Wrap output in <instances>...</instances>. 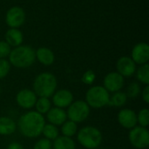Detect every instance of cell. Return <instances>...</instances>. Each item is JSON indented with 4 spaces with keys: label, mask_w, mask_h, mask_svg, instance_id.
Segmentation results:
<instances>
[{
    "label": "cell",
    "mask_w": 149,
    "mask_h": 149,
    "mask_svg": "<svg viewBox=\"0 0 149 149\" xmlns=\"http://www.w3.org/2000/svg\"><path fill=\"white\" fill-rule=\"evenodd\" d=\"M57 79L51 72H42L38 74L33 82V92L38 97L50 98L56 92Z\"/></svg>",
    "instance_id": "3957f363"
},
{
    "label": "cell",
    "mask_w": 149,
    "mask_h": 149,
    "mask_svg": "<svg viewBox=\"0 0 149 149\" xmlns=\"http://www.w3.org/2000/svg\"><path fill=\"white\" fill-rule=\"evenodd\" d=\"M37 100L38 96L32 90L30 89H23L19 91L16 96V101L17 105L24 109L32 108L35 106Z\"/></svg>",
    "instance_id": "30bf717a"
},
{
    "label": "cell",
    "mask_w": 149,
    "mask_h": 149,
    "mask_svg": "<svg viewBox=\"0 0 149 149\" xmlns=\"http://www.w3.org/2000/svg\"><path fill=\"white\" fill-rule=\"evenodd\" d=\"M52 142L51 141L45 139V138H43V139H40L39 141H38L34 147L33 149H52Z\"/></svg>",
    "instance_id": "f1b7e54d"
},
{
    "label": "cell",
    "mask_w": 149,
    "mask_h": 149,
    "mask_svg": "<svg viewBox=\"0 0 149 149\" xmlns=\"http://www.w3.org/2000/svg\"><path fill=\"white\" fill-rule=\"evenodd\" d=\"M127 96L126 93L118 91V92L113 93V94L110 96L108 106L115 107H121L127 103Z\"/></svg>",
    "instance_id": "ffe728a7"
},
{
    "label": "cell",
    "mask_w": 149,
    "mask_h": 149,
    "mask_svg": "<svg viewBox=\"0 0 149 149\" xmlns=\"http://www.w3.org/2000/svg\"><path fill=\"white\" fill-rule=\"evenodd\" d=\"M53 149H76V144L74 141L66 136H58L54 140L52 144Z\"/></svg>",
    "instance_id": "d6986e66"
},
{
    "label": "cell",
    "mask_w": 149,
    "mask_h": 149,
    "mask_svg": "<svg viewBox=\"0 0 149 149\" xmlns=\"http://www.w3.org/2000/svg\"><path fill=\"white\" fill-rule=\"evenodd\" d=\"M109 99V93L100 86H92L86 93V102L90 107L94 109H100L107 106Z\"/></svg>",
    "instance_id": "5b68a950"
},
{
    "label": "cell",
    "mask_w": 149,
    "mask_h": 149,
    "mask_svg": "<svg viewBox=\"0 0 149 149\" xmlns=\"http://www.w3.org/2000/svg\"><path fill=\"white\" fill-rule=\"evenodd\" d=\"M0 92H1V88H0Z\"/></svg>",
    "instance_id": "836d02e7"
},
{
    "label": "cell",
    "mask_w": 149,
    "mask_h": 149,
    "mask_svg": "<svg viewBox=\"0 0 149 149\" xmlns=\"http://www.w3.org/2000/svg\"><path fill=\"white\" fill-rule=\"evenodd\" d=\"M10 46L5 41H0V58H4L10 52Z\"/></svg>",
    "instance_id": "f546056e"
},
{
    "label": "cell",
    "mask_w": 149,
    "mask_h": 149,
    "mask_svg": "<svg viewBox=\"0 0 149 149\" xmlns=\"http://www.w3.org/2000/svg\"><path fill=\"white\" fill-rule=\"evenodd\" d=\"M35 108L36 112H38L40 114H45L47 113V112L51 109L52 107V103L49 98H44V97H39L35 104Z\"/></svg>",
    "instance_id": "44dd1931"
},
{
    "label": "cell",
    "mask_w": 149,
    "mask_h": 149,
    "mask_svg": "<svg viewBox=\"0 0 149 149\" xmlns=\"http://www.w3.org/2000/svg\"><path fill=\"white\" fill-rule=\"evenodd\" d=\"M104 88L108 93H115L120 91V89L124 86V77L121 76L117 72H109L106 75L104 79Z\"/></svg>",
    "instance_id": "9c48e42d"
},
{
    "label": "cell",
    "mask_w": 149,
    "mask_h": 149,
    "mask_svg": "<svg viewBox=\"0 0 149 149\" xmlns=\"http://www.w3.org/2000/svg\"><path fill=\"white\" fill-rule=\"evenodd\" d=\"M36 58L44 65H51L53 64L55 56L52 50L46 47H40L36 51Z\"/></svg>",
    "instance_id": "2e32d148"
},
{
    "label": "cell",
    "mask_w": 149,
    "mask_h": 149,
    "mask_svg": "<svg viewBox=\"0 0 149 149\" xmlns=\"http://www.w3.org/2000/svg\"><path fill=\"white\" fill-rule=\"evenodd\" d=\"M42 134H44L45 138L49 140V141H54L57 139L59 135V131L57 126H54L52 124H45L43 130Z\"/></svg>",
    "instance_id": "7402d4cb"
},
{
    "label": "cell",
    "mask_w": 149,
    "mask_h": 149,
    "mask_svg": "<svg viewBox=\"0 0 149 149\" xmlns=\"http://www.w3.org/2000/svg\"><path fill=\"white\" fill-rule=\"evenodd\" d=\"M137 123L140 124L141 127H148L149 125V111L148 108L141 109L137 114Z\"/></svg>",
    "instance_id": "484cf974"
},
{
    "label": "cell",
    "mask_w": 149,
    "mask_h": 149,
    "mask_svg": "<svg viewBox=\"0 0 149 149\" xmlns=\"http://www.w3.org/2000/svg\"><path fill=\"white\" fill-rule=\"evenodd\" d=\"M90 114V107L84 100L73 101L67 109L66 115L69 120L75 123H81L85 121Z\"/></svg>",
    "instance_id": "8992f818"
},
{
    "label": "cell",
    "mask_w": 149,
    "mask_h": 149,
    "mask_svg": "<svg viewBox=\"0 0 149 149\" xmlns=\"http://www.w3.org/2000/svg\"><path fill=\"white\" fill-rule=\"evenodd\" d=\"M47 120L50 122V124H52L54 126H60L65 121H66L67 115L66 112L59 107H51V109L46 113Z\"/></svg>",
    "instance_id": "9a60e30c"
},
{
    "label": "cell",
    "mask_w": 149,
    "mask_h": 149,
    "mask_svg": "<svg viewBox=\"0 0 149 149\" xmlns=\"http://www.w3.org/2000/svg\"><path fill=\"white\" fill-rule=\"evenodd\" d=\"M17 129L16 122L9 117H0V135L12 134Z\"/></svg>",
    "instance_id": "ac0fdd59"
},
{
    "label": "cell",
    "mask_w": 149,
    "mask_h": 149,
    "mask_svg": "<svg viewBox=\"0 0 149 149\" xmlns=\"http://www.w3.org/2000/svg\"><path fill=\"white\" fill-rule=\"evenodd\" d=\"M10 70V62L4 58H0V79H3L8 75Z\"/></svg>",
    "instance_id": "4316f807"
},
{
    "label": "cell",
    "mask_w": 149,
    "mask_h": 149,
    "mask_svg": "<svg viewBox=\"0 0 149 149\" xmlns=\"http://www.w3.org/2000/svg\"><path fill=\"white\" fill-rule=\"evenodd\" d=\"M25 20V13L21 7L13 6L10 8L6 13L5 21L9 27L17 28L20 27Z\"/></svg>",
    "instance_id": "ba28073f"
},
{
    "label": "cell",
    "mask_w": 149,
    "mask_h": 149,
    "mask_svg": "<svg viewBox=\"0 0 149 149\" xmlns=\"http://www.w3.org/2000/svg\"><path fill=\"white\" fill-rule=\"evenodd\" d=\"M45 125V118L36 111L23 114L17 121V128L22 135L27 138H37L42 134Z\"/></svg>",
    "instance_id": "6da1fadb"
},
{
    "label": "cell",
    "mask_w": 149,
    "mask_h": 149,
    "mask_svg": "<svg viewBox=\"0 0 149 149\" xmlns=\"http://www.w3.org/2000/svg\"><path fill=\"white\" fill-rule=\"evenodd\" d=\"M52 102L56 107L65 108L73 102V95L71 91L61 89L55 92L52 95Z\"/></svg>",
    "instance_id": "5bb4252c"
},
{
    "label": "cell",
    "mask_w": 149,
    "mask_h": 149,
    "mask_svg": "<svg viewBox=\"0 0 149 149\" xmlns=\"http://www.w3.org/2000/svg\"><path fill=\"white\" fill-rule=\"evenodd\" d=\"M117 72L123 77H131L136 72V64L129 57L124 56L119 58L116 64Z\"/></svg>",
    "instance_id": "8fae6325"
},
{
    "label": "cell",
    "mask_w": 149,
    "mask_h": 149,
    "mask_svg": "<svg viewBox=\"0 0 149 149\" xmlns=\"http://www.w3.org/2000/svg\"><path fill=\"white\" fill-rule=\"evenodd\" d=\"M5 40L10 46H19L23 42V34L17 28H10L5 33Z\"/></svg>",
    "instance_id": "e0dca14e"
},
{
    "label": "cell",
    "mask_w": 149,
    "mask_h": 149,
    "mask_svg": "<svg viewBox=\"0 0 149 149\" xmlns=\"http://www.w3.org/2000/svg\"><path fill=\"white\" fill-rule=\"evenodd\" d=\"M128 139L134 148L145 149L149 146V132L147 127H134L130 129Z\"/></svg>",
    "instance_id": "52a82bcc"
},
{
    "label": "cell",
    "mask_w": 149,
    "mask_h": 149,
    "mask_svg": "<svg viewBox=\"0 0 149 149\" xmlns=\"http://www.w3.org/2000/svg\"><path fill=\"white\" fill-rule=\"evenodd\" d=\"M77 130H78L77 123H75L72 120H66L62 124L61 132L64 136L72 138L73 135L76 134Z\"/></svg>",
    "instance_id": "603a6c76"
},
{
    "label": "cell",
    "mask_w": 149,
    "mask_h": 149,
    "mask_svg": "<svg viewBox=\"0 0 149 149\" xmlns=\"http://www.w3.org/2000/svg\"><path fill=\"white\" fill-rule=\"evenodd\" d=\"M136 77H137V79L148 86L149 84V65L148 64H144V65H141V66L137 70L136 72Z\"/></svg>",
    "instance_id": "cb8c5ba5"
},
{
    "label": "cell",
    "mask_w": 149,
    "mask_h": 149,
    "mask_svg": "<svg viewBox=\"0 0 149 149\" xmlns=\"http://www.w3.org/2000/svg\"><path fill=\"white\" fill-rule=\"evenodd\" d=\"M77 140L82 147L86 149L98 148L102 142V134L98 128L87 126L78 132Z\"/></svg>",
    "instance_id": "277c9868"
},
{
    "label": "cell",
    "mask_w": 149,
    "mask_h": 149,
    "mask_svg": "<svg viewBox=\"0 0 149 149\" xmlns=\"http://www.w3.org/2000/svg\"><path fill=\"white\" fill-rule=\"evenodd\" d=\"M95 78H96L95 72L93 70H88L83 74V76L81 78V80L86 85H92L94 82Z\"/></svg>",
    "instance_id": "83f0119b"
},
{
    "label": "cell",
    "mask_w": 149,
    "mask_h": 149,
    "mask_svg": "<svg viewBox=\"0 0 149 149\" xmlns=\"http://www.w3.org/2000/svg\"><path fill=\"white\" fill-rule=\"evenodd\" d=\"M141 92V86L139 85V83L137 82H132L129 84L127 89V96L128 98H132V99H134L136 97H138L140 95Z\"/></svg>",
    "instance_id": "d4e9b609"
},
{
    "label": "cell",
    "mask_w": 149,
    "mask_h": 149,
    "mask_svg": "<svg viewBox=\"0 0 149 149\" xmlns=\"http://www.w3.org/2000/svg\"><path fill=\"white\" fill-rule=\"evenodd\" d=\"M7 149H24V147L18 143V142H16V141H13L11 143H10L7 147Z\"/></svg>",
    "instance_id": "1f68e13d"
},
{
    "label": "cell",
    "mask_w": 149,
    "mask_h": 149,
    "mask_svg": "<svg viewBox=\"0 0 149 149\" xmlns=\"http://www.w3.org/2000/svg\"><path fill=\"white\" fill-rule=\"evenodd\" d=\"M93 149H98V148H93Z\"/></svg>",
    "instance_id": "d6a6232c"
},
{
    "label": "cell",
    "mask_w": 149,
    "mask_h": 149,
    "mask_svg": "<svg viewBox=\"0 0 149 149\" xmlns=\"http://www.w3.org/2000/svg\"><path fill=\"white\" fill-rule=\"evenodd\" d=\"M10 64L17 68L30 67L36 60V52L29 45H19L10 51Z\"/></svg>",
    "instance_id": "7a4b0ae2"
},
{
    "label": "cell",
    "mask_w": 149,
    "mask_h": 149,
    "mask_svg": "<svg viewBox=\"0 0 149 149\" xmlns=\"http://www.w3.org/2000/svg\"><path fill=\"white\" fill-rule=\"evenodd\" d=\"M120 125L126 129H132L137 125V114L131 109H121L118 113Z\"/></svg>",
    "instance_id": "4fadbf2b"
},
{
    "label": "cell",
    "mask_w": 149,
    "mask_h": 149,
    "mask_svg": "<svg viewBox=\"0 0 149 149\" xmlns=\"http://www.w3.org/2000/svg\"><path fill=\"white\" fill-rule=\"evenodd\" d=\"M133 61L138 65L147 64L149 60V45L147 43H139L132 50Z\"/></svg>",
    "instance_id": "7c38bea8"
},
{
    "label": "cell",
    "mask_w": 149,
    "mask_h": 149,
    "mask_svg": "<svg viewBox=\"0 0 149 149\" xmlns=\"http://www.w3.org/2000/svg\"><path fill=\"white\" fill-rule=\"evenodd\" d=\"M142 99H143V100L147 103V104H148L149 103V86H145V88L143 89V91H142Z\"/></svg>",
    "instance_id": "4dcf8cb0"
}]
</instances>
